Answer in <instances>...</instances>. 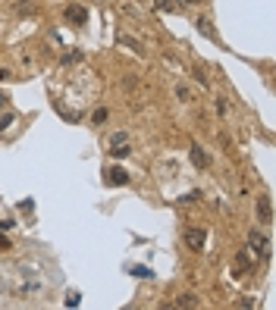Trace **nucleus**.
Returning <instances> with one entry per match:
<instances>
[{"mask_svg":"<svg viewBox=\"0 0 276 310\" xmlns=\"http://www.w3.org/2000/svg\"><path fill=\"white\" fill-rule=\"evenodd\" d=\"M186 245L192 248V251H204V242H207V235H204V229H186Z\"/></svg>","mask_w":276,"mask_h":310,"instance_id":"nucleus-3","label":"nucleus"},{"mask_svg":"<svg viewBox=\"0 0 276 310\" xmlns=\"http://www.w3.org/2000/svg\"><path fill=\"white\" fill-rule=\"evenodd\" d=\"M192 163H195L198 169H204V166H210V157H207L204 151H201L198 144H192Z\"/></svg>","mask_w":276,"mask_h":310,"instance_id":"nucleus-6","label":"nucleus"},{"mask_svg":"<svg viewBox=\"0 0 276 310\" xmlns=\"http://www.w3.org/2000/svg\"><path fill=\"white\" fill-rule=\"evenodd\" d=\"M7 229H13V220H0V232H7Z\"/></svg>","mask_w":276,"mask_h":310,"instance_id":"nucleus-20","label":"nucleus"},{"mask_svg":"<svg viewBox=\"0 0 276 310\" xmlns=\"http://www.w3.org/2000/svg\"><path fill=\"white\" fill-rule=\"evenodd\" d=\"M235 269H238V276H242V269H248V251H242L235 257Z\"/></svg>","mask_w":276,"mask_h":310,"instance_id":"nucleus-10","label":"nucleus"},{"mask_svg":"<svg viewBox=\"0 0 276 310\" xmlns=\"http://www.w3.org/2000/svg\"><path fill=\"white\" fill-rule=\"evenodd\" d=\"M157 10H173V4L170 0H157Z\"/></svg>","mask_w":276,"mask_h":310,"instance_id":"nucleus-19","label":"nucleus"},{"mask_svg":"<svg viewBox=\"0 0 276 310\" xmlns=\"http://www.w3.org/2000/svg\"><path fill=\"white\" fill-rule=\"evenodd\" d=\"M217 110H220V116H226V100L223 97H217Z\"/></svg>","mask_w":276,"mask_h":310,"instance_id":"nucleus-17","label":"nucleus"},{"mask_svg":"<svg viewBox=\"0 0 276 310\" xmlns=\"http://www.w3.org/2000/svg\"><path fill=\"white\" fill-rule=\"evenodd\" d=\"M10 100V94H7V91H0V104H7Z\"/></svg>","mask_w":276,"mask_h":310,"instance_id":"nucleus-21","label":"nucleus"},{"mask_svg":"<svg viewBox=\"0 0 276 310\" xmlns=\"http://www.w3.org/2000/svg\"><path fill=\"white\" fill-rule=\"evenodd\" d=\"M186 4H195V0H186Z\"/></svg>","mask_w":276,"mask_h":310,"instance_id":"nucleus-22","label":"nucleus"},{"mask_svg":"<svg viewBox=\"0 0 276 310\" xmlns=\"http://www.w3.org/2000/svg\"><path fill=\"white\" fill-rule=\"evenodd\" d=\"M104 182H107V185H113V188L129 185V173H126L122 166H107V169H104Z\"/></svg>","mask_w":276,"mask_h":310,"instance_id":"nucleus-2","label":"nucleus"},{"mask_svg":"<svg viewBox=\"0 0 276 310\" xmlns=\"http://www.w3.org/2000/svg\"><path fill=\"white\" fill-rule=\"evenodd\" d=\"M257 220H261V223H273V204H270V197H257Z\"/></svg>","mask_w":276,"mask_h":310,"instance_id":"nucleus-4","label":"nucleus"},{"mask_svg":"<svg viewBox=\"0 0 276 310\" xmlns=\"http://www.w3.org/2000/svg\"><path fill=\"white\" fill-rule=\"evenodd\" d=\"M198 22V31L204 35V38H210V41H217V28L210 25V19H204V16H201V19H195Z\"/></svg>","mask_w":276,"mask_h":310,"instance_id":"nucleus-7","label":"nucleus"},{"mask_svg":"<svg viewBox=\"0 0 276 310\" xmlns=\"http://www.w3.org/2000/svg\"><path fill=\"white\" fill-rule=\"evenodd\" d=\"M16 13H19V16H28V13H35V4H16Z\"/></svg>","mask_w":276,"mask_h":310,"instance_id":"nucleus-15","label":"nucleus"},{"mask_svg":"<svg viewBox=\"0 0 276 310\" xmlns=\"http://www.w3.org/2000/svg\"><path fill=\"white\" fill-rule=\"evenodd\" d=\"M13 122H16V116H13V113H7V116H0V132H7V129H10Z\"/></svg>","mask_w":276,"mask_h":310,"instance_id":"nucleus-13","label":"nucleus"},{"mask_svg":"<svg viewBox=\"0 0 276 310\" xmlns=\"http://www.w3.org/2000/svg\"><path fill=\"white\" fill-rule=\"evenodd\" d=\"M179 307H198V298L195 295H182L179 298Z\"/></svg>","mask_w":276,"mask_h":310,"instance_id":"nucleus-11","label":"nucleus"},{"mask_svg":"<svg viewBox=\"0 0 276 310\" xmlns=\"http://www.w3.org/2000/svg\"><path fill=\"white\" fill-rule=\"evenodd\" d=\"M119 144H129V132H116L110 138V148H119Z\"/></svg>","mask_w":276,"mask_h":310,"instance_id":"nucleus-9","label":"nucleus"},{"mask_svg":"<svg viewBox=\"0 0 276 310\" xmlns=\"http://www.w3.org/2000/svg\"><path fill=\"white\" fill-rule=\"evenodd\" d=\"M176 94H179V97H182V100H192V91H189V88H182V85H179V88H176Z\"/></svg>","mask_w":276,"mask_h":310,"instance_id":"nucleus-16","label":"nucleus"},{"mask_svg":"<svg viewBox=\"0 0 276 310\" xmlns=\"http://www.w3.org/2000/svg\"><path fill=\"white\" fill-rule=\"evenodd\" d=\"M110 154H113L116 160H122V157H129V148H126V144H119V148H110Z\"/></svg>","mask_w":276,"mask_h":310,"instance_id":"nucleus-14","label":"nucleus"},{"mask_svg":"<svg viewBox=\"0 0 276 310\" xmlns=\"http://www.w3.org/2000/svg\"><path fill=\"white\" fill-rule=\"evenodd\" d=\"M119 44H122V47H132V50L138 53V57H144V47H141L135 38H129V35H122V38H119Z\"/></svg>","mask_w":276,"mask_h":310,"instance_id":"nucleus-8","label":"nucleus"},{"mask_svg":"<svg viewBox=\"0 0 276 310\" xmlns=\"http://www.w3.org/2000/svg\"><path fill=\"white\" fill-rule=\"evenodd\" d=\"M91 119H95V125H104V122H107V107L95 110V116H91Z\"/></svg>","mask_w":276,"mask_h":310,"instance_id":"nucleus-12","label":"nucleus"},{"mask_svg":"<svg viewBox=\"0 0 276 310\" xmlns=\"http://www.w3.org/2000/svg\"><path fill=\"white\" fill-rule=\"evenodd\" d=\"M13 245H10V238H7V235H0V251H10Z\"/></svg>","mask_w":276,"mask_h":310,"instance_id":"nucleus-18","label":"nucleus"},{"mask_svg":"<svg viewBox=\"0 0 276 310\" xmlns=\"http://www.w3.org/2000/svg\"><path fill=\"white\" fill-rule=\"evenodd\" d=\"M248 251H251V254H257L261 260H270V238H267L264 232L251 229V235H248Z\"/></svg>","mask_w":276,"mask_h":310,"instance_id":"nucleus-1","label":"nucleus"},{"mask_svg":"<svg viewBox=\"0 0 276 310\" xmlns=\"http://www.w3.org/2000/svg\"><path fill=\"white\" fill-rule=\"evenodd\" d=\"M63 16H66V19H69L72 25H82V22L88 19V10H85V7H76V4H72V7H66V13H63Z\"/></svg>","mask_w":276,"mask_h":310,"instance_id":"nucleus-5","label":"nucleus"}]
</instances>
